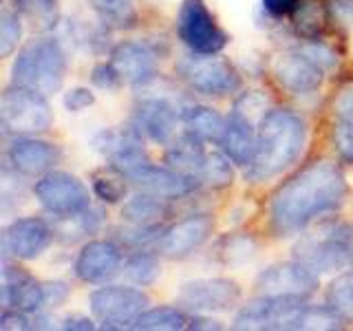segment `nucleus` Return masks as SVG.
<instances>
[{"label": "nucleus", "mask_w": 353, "mask_h": 331, "mask_svg": "<svg viewBox=\"0 0 353 331\" xmlns=\"http://www.w3.org/2000/svg\"><path fill=\"white\" fill-rule=\"evenodd\" d=\"M33 194L47 212L58 217H73L91 208V194L84 181L62 170L44 172L33 185Z\"/></svg>", "instance_id": "6e6552de"}, {"label": "nucleus", "mask_w": 353, "mask_h": 331, "mask_svg": "<svg viewBox=\"0 0 353 331\" xmlns=\"http://www.w3.org/2000/svg\"><path fill=\"white\" fill-rule=\"evenodd\" d=\"M205 148H203V139L196 137L194 132H183V135L172 141L168 150H165V166L179 170L183 174H201V166L205 159ZM201 179V177H199Z\"/></svg>", "instance_id": "b1692460"}, {"label": "nucleus", "mask_w": 353, "mask_h": 331, "mask_svg": "<svg viewBox=\"0 0 353 331\" xmlns=\"http://www.w3.org/2000/svg\"><path fill=\"white\" fill-rule=\"evenodd\" d=\"M20 38H22V25H20L18 11L5 9L3 14H0V55L9 58V55L18 49Z\"/></svg>", "instance_id": "473e14b6"}, {"label": "nucleus", "mask_w": 353, "mask_h": 331, "mask_svg": "<svg viewBox=\"0 0 353 331\" xmlns=\"http://www.w3.org/2000/svg\"><path fill=\"white\" fill-rule=\"evenodd\" d=\"M232 161L228 154L221 152H208L203 166H201V181L208 183L210 188H228L234 181V168H232Z\"/></svg>", "instance_id": "c756f323"}, {"label": "nucleus", "mask_w": 353, "mask_h": 331, "mask_svg": "<svg viewBox=\"0 0 353 331\" xmlns=\"http://www.w3.org/2000/svg\"><path fill=\"white\" fill-rule=\"evenodd\" d=\"M334 110L338 119H347L353 121V82H349L347 86H342L336 99H334Z\"/></svg>", "instance_id": "a19ab883"}, {"label": "nucleus", "mask_w": 353, "mask_h": 331, "mask_svg": "<svg viewBox=\"0 0 353 331\" xmlns=\"http://www.w3.org/2000/svg\"><path fill=\"white\" fill-rule=\"evenodd\" d=\"M31 320L27 316V312H22V309H14V307H7L3 316H0V329L5 331H25V329H31Z\"/></svg>", "instance_id": "ea45409f"}, {"label": "nucleus", "mask_w": 353, "mask_h": 331, "mask_svg": "<svg viewBox=\"0 0 353 331\" xmlns=\"http://www.w3.org/2000/svg\"><path fill=\"white\" fill-rule=\"evenodd\" d=\"M307 312V298L261 296L241 307L234 318V329H303Z\"/></svg>", "instance_id": "39448f33"}, {"label": "nucleus", "mask_w": 353, "mask_h": 331, "mask_svg": "<svg viewBox=\"0 0 353 331\" xmlns=\"http://www.w3.org/2000/svg\"><path fill=\"white\" fill-rule=\"evenodd\" d=\"M292 27L305 40H318L327 25V9L323 0H298L292 9Z\"/></svg>", "instance_id": "a878e982"}, {"label": "nucleus", "mask_w": 353, "mask_h": 331, "mask_svg": "<svg viewBox=\"0 0 353 331\" xmlns=\"http://www.w3.org/2000/svg\"><path fill=\"white\" fill-rule=\"evenodd\" d=\"M93 146L97 152H102L104 157L110 161V168L115 172L128 177L139 170L143 163H148V154L143 150V141H141V132L135 126H115V128H106L99 130Z\"/></svg>", "instance_id": "9b49d317"}, {"label": "nucleus", "mask_w": 353, "mask_h": 331, "mask_svg": "<svg viewBox=\"0 0 353 331\" xmlns=\"http://www.w3.org/2000/svg\"><path fill=\"white\" fill-rule=\"evenodd\" d=\"M73 270L82 283H106L121 270V250L113 241H88L77 254Z\"/></svg>", "instance_id": "f3484780"}, {"label": "nucleus", "mask_w": 353, "mask_h": 331, "mask_svg": "<svg viewBox=\"0 0 353 331\" xmlns=\"http://www.w3.org/2000/svg\"><path fill=\"white\" fill-rule=\"evenodd\" d=\"M165 212H168L165 199L152 194V192H146V190L128 199L124 208H121V217H124V221H128V223H132L135 228L137 225H157V221Z\"/></svg>", "instance_id": "bb28decb"}, {"label": "nucleus", "mask_w": 353, "mask_h": 331, "mask_svg": "<svg viewBox=\"0 0 353 331\" xmlns=\"http://www.w3.org/2000/svg\"><path fill=\"white\" fill-rule=\"evenodd\" d=\"M274 77L285 91L307 95L323 84V66L307 58L303 51H292L274 60Z\"/></svg>", "instance_id": "a211bd4d"}, {"label": "nucleus", "mask_w": 353, "mask_h": 331, "mask_svg": "<svg viewBox=\"0 0 353 331\" xmlns=\"http://www.w3.org/2000/svg\"><path fill=\"white\" fill-rule=\"evenodd\" d=\"M345 197L347 179L340 166L327 159L312 161L274 194L270 205L272 225L279 234H294L320 214L342 205Z\"/></svg>", "instance_id": "f257e3e1"}, {"label": "nucleus", "mask_w": 353, "mask_h": 331, "mask_svg": "<svg viewBox=\"0 0 353 331\" xmlns=\"http://www.w3.org/2000/svg\"><path fill=\"white\" fill-rule=\"evenodd\" d=\"M256 287L263 296H298L309 298L318 290L316 272L309 270L305 263H279L261 272Z\"/></svg>", "instance_id": "f8f14e48"}, {"label": "nucleus", "mask_w": 353, "mask_h": 331, "mask_svg": "<svg viewBox=\"0 0 353 331\" xmlns=\"http://www.w3.org/2000/svg\"><path fill=\"white\" fill-rule=\"evenodd\" d=\"M64 108L69 110V113H82L88 106L95 104V93L91 88H84V86H75L71 91L64 93Z\"/></svg>", "instance_id": "c9c22d12"}, {"label": "nucleus", "mask_w": 353, "mask_h": 331, "mask_svg": "<svg viewBox=\"0 0 353 331\" xmlns=\"http://www.w3.org/2000/svg\"><path fill=\"white\" fill-rule=\"evenodd\" d=\"M91 80L97 88H102V91H117V88L124 84L121 82L119 73L115 71V66L106 62V64H97L93 73H91Z\"/></svg>", "instance_id": "e433bc0d"}, {"label": "nucleus", "mask_w": 353, "mask_h": 331, "mask_svg": "<svg viewBox=\"0 0 353 331\" xmlns=\"http://www.w3.org/2000/svg\"><path fill=\"white\" fill-rule=\"evenodd\" d=\"M179 117L181 115L176 113V108L168 99L148 97L137 104L135 113H132V126L152 141L168 143L176 130V119Z\"/></svg>", "instance_id": "aec40b11"}, {"label": "nucleus", "mask_w": 353, "mask_h": 331, "mask_svg": "<svg viewBox=\"0 0 353 331\" xmlns=\"http://www.w3.org/2000/svg\"><path fill=\"white\" fill-rule=\"evenodd\" d=\"M212 217L210 214H192L174 225L163 230L159 239V252L168 259H183L188 254L199 250L212 234Z\"/></svg>", "instance_id": "dca6fc26"}, {"label": "nucleus", "mask_w": 353, "mask_h": 331, "mask_svg": "<svg viewBox=\"0 0 353 331\" xmlns=\"http://www.w3.org/2000/svg\"><path fill=\"white\" fill-rule=\"evenodd\" d=\"M16 5L31 16H49L55 9V0H16Z\"/></svg>", "instance_id": "c03bdc74"}, {"label": "nucleus", "mask_w": 353, "mask_h": 331, "mask_svg": "<svg viewBox=\"0 0 353 331\" xmlns=\"http://www.w3.org/2000/svg\"><path fill=\"white\" fill-rule=\"evenodd\" d=\"M66 53L55 38H33L18 51L11 66V82L44 95L60 91L66 77Z\"/></svg>", "instance_id": "7ed1b4c3"}, {"label": "nucleus", "mask_w": 353, "mask_h": 331, "mask_svg": "<svg viewBox=\"0 0 353 331\" xmlns=\"http://www.w3.org/2000/svg\"><path fill=\"white\" fill-rule=\"evenodd\" d=\"M128 181L139 185L141 190L152 192L165 199V201H170V199H181L194 192L201 179L194 174H183L179 170L170 168V166H154L148 161V163H143L139 170L132 172L128 177Z\"/></svg>", "instance_id": "2eb2a0df"}, {"label": "nucleus", "mask_w": 353, "mask_h": 331, "mask_svg": "<svg viewBox=\"0 0 353 331\" xmlns=\"http://www.w3.org/2000/svg\"><path fill=\"white\" fill-rule=\"evenodd\" d=\"M256 245H254L252 239H232L228 241L225 248V261L228 263H245L254 257Z\"/></svg>", "instance_id": "4c0bfd02"}, {"label": "nucleus", "mask_w": 353, "mask_h": 331, "mask_svg": "<svg viewBox=\"0 0 353 331\" xmlns=\"http://www.w3.org/2000/svg\"><path fill=\"white\" fill-rule=\"evenodd\" d=\"M88 5L108 27L126 29L137 22V11L132 7V0H88Z\"/></svg>", "instance_id": "c85d7f7f"}, {"label": "nucleus", "mask_w": 353, "mask_h": 331, "mask_svg": "<svg viewBox=\"0 0 353 331\" xmlns=\"http://www.w3.org/2000/svg\"><path fill=\"white\" fill-rule=\"evenodd\" d=\"M179 73L201 95H230L241 86V75L228 60L216 55H201L188 58L179 64Z\"/></svg>", "instance_id": "9d476101"}, {"label": "nucleus", "mask_w": 353, "mask_h": 331, "mask_svg": "<svg viewBox=\"0 0 353 331\" xmlns=\"http://www.w3.org/2000/svg\"><path fill=\"white\" fill-rule=\"evenodd\" d=\"M42 290H44V307H60L69 298V287L62 281L42 283Z\"/></svg>", "instance_id": "79ce46f5"}, {"label": "nucleus", "mask_w": 353, "mask_h": 331, "mask_svg": "<svg viewBox=\"0 0 353 331\" xmlns=\"http://www.w3.org/2000/svg\"><path fill=\"white\" fill-rule=\"evenodd\" d=\"M190 329H221V325L205 318H190Z\"/></svg>", "instance_id": "de8ad7c7"}, {"label": "nucleus", "mask_w": 353, "mask_h": 331, "mask_svg": "<svg viewBox=\"0 0 353 331\" xmlns=\"http://www.w3.org/2000/svg\"><path fill=\"white\" fill-rule=\"evenodd\" d=\"M296 261L305 263L314 272H336L353 263V245L349 232L340 225L320 228L316 234H307L294 248Z\"/></svg>", "instance_id": "423d86ee"}, {"label": "nucleus", "mask_w": 353, "mask_h": 331, "mask_svg": "<svg viewBox=\"0 0 353 331\" xmlns=\"http://www.w3.org/2000/svg\"><path fill=\"white\" fill-rule=\"evenodd\" d=\"M53 230L47 221L38 217H22L11 221L3 234L5 257H14L16 261H33L51 245Z\"/></svg>", "instance_id": "4468645a"}, {"label": "nucleus", "mask_w": 353, "mask_h": 331, "mask_svg": "<svg viewBox=\"0 0 353 331\" xmlns=\"http://www.w3.org/2000/svg\"><path fill=\"white\" fill-rule=\"evenodd\" d=\"M148 296L137 287L104 285L88 298L93 318L104 329H132L135 320L148 309Z\"/></svg>", "instance_id": "0eeeda50"}, {"label": "nucleus", "mask_w": 353, "mask_h": 331, "mask_svg": "<svg viewBox=\"0 0 353 331\" xmlns=\"http://www.w3.org/2000/svg\"><path fill=\"white\" fill-rule=\"evenodd\" d=\"M331 143L342 161L353 163V121L338 119L331 128Z\"/></svg>", "instance_id": "f704fd0d"}, {"label": "nucleus", "mask_w": 353, "mask_h": 331, "mask_svg": "<svg viewBox=\"0 0 353 331\" xmlns=\"http://www.w3.org/2000/svg\"><path fill=\"white\" fill-rule=\"evenodd\" d=\"M241 301L239 283L230 279H196L183 283L179 303L194 312H228Z\"/></svg>", "instance_id": "ddd939ff"}, {"label": "nucleus", "mask_w": 353, "mask_h": 331, "mask_svg": "<svg viewBox=\"0 0 353 331\" xmlns=\"http://www.w3.org/2000/svg\"><path fill=\"white\" fill-rule=\"evenodd\" d=\"M298 5V0H263V7L270 11L272 16H285L292 14V9Z\"/></svg>", "instance_id": "a18cd8bd"}, {"label": "nucleus", "mask_w": 353, "mask_h": 331, "mask_svg": "<svg viewBox=\"0 0 353 331\" xmlns=\"http://www.w3.org/2000/svg\"><path fill=\"white\" fill-rule=\"evenodd\" d=\"M303 53L320 66H334L338 62L336 53L331 49H327L325 44H318V40H314V44H307V47L303 49Z\"/></svg>", "instance_id": "37998d69"}, {"label": "nucleus", "mask_w": 353, "mask_h": 331, "mask_svg": "<svg viewBox=\"0 0 353 331\" xmlns=\"http://www.w3.org/2000/svg\"><path fill=\"white\" fill-rule=\"evenodd\" d=\"M176 31L185 47L201 55H214L228 44V33L216 25L214 16L201 0H188L181 7Z\"/></svg>", "instance_id": "1a4fd4ad"}, {"label": "nucleus", "mask_w": 353, "mask_h": 331, "mask_svg": "<svg viewBox=\"0 0 353 331\" xmlns=\"http://www.w3.org/2000/svg\"><path fill=\"white\" fill-rule=\"evenodd\" d=\"M327 303L345 320H353V270L342 272L336 281H331Z\"/></svg>", "instance_id": "2f4dec72"}, {"label": "nucleus", "mask_w": 353, "mask_h": 331, "mask_svg": "<svg viewBox=\"0 0 353 331\" xmlns=\"http://www.w3.org/2000/svg\"><path fill=\"white\" fill-rule=\"evenodd\" d=\"M342 3H345V5H351V7H353V0H342Z\"/></svg>", "instance_id": "09e8293b"}, {"label": "nucleus", "mask_w": 353, "mask_h": 331, "mask_svg": "<svg viewBox=\"0 0 353 331\" xmlns=\"http://www.w3.org/2000/svg\"><path fill=\"white\" fill-rule=\"evenodd\" d=\"M3 305L22 309V312H40L44 307V290L25 270L9 265L5 259L3 263Z\"/></svg>", "instance_id": "4be33fe9"}, {"label": "nucleus", "mask_w": 353, "mask_h": 331, "mask_svg": "<svg viewBox=\"0 0 353 331\" xmlns=\"http://www.w3.org/2000/svg\"><path fill=\"white\" fill-rule=\"evenodd\" d=\"M219 146L236 166H250L254 159V152H256V128H254V121L239 113H232L228 117L225 132L221 137Z\"/></svg>", "instance_id": "5701e85b"}, {"label": "nucleus", "mask_w": 353, "mask_h": 331, "mask_svg": "<svg viewBox=\"0 0 353 331\" xmlns=\"http://www.w3.org/2000/svg\"><path fill=\"white\" fill-rule=\"evenodd\" d=\"M115 172V170H113ZM126 177L124 174H95L93 177V192L99 201L104 203H117L126 194Z\"/></svg>", "instance_id": "72a5a7b5"}, {"label": "nucleus", "mask_w": 353, "mask_h": 331, "mask_svg": "<svg viewBox=\"0 0 353 331\" xmlns=\"http://www.w3.org/2000/svg\"><path fill=\"white\" fill-rule=\"evenodd\" d=\"M124 272L128 279L139 285V287H146V285H152L157 281V276L161 272L159 268V259L154 257L152 252H146V250H137L132 257L124 263Z\"/></svg>", "instance_id": "7c9ffc66"}, {"label": "nucleus", "mask_w": 353, "mask_h": 331, "mask_svg": "<svg viewBox=\"0 0 353 331\" xmlns=\"http://www.w3.org/2000/svg\"><path fill=\"white\" fill-rule=\"evenodd\" d=\"M307 126L301 115L287 108L268 110L256 128V152L248 166L250 181H265L281 174L301 157Z\"/></svg>", "instance_id": "f03ea898"}, {"label": "nucleus", "mask_w": 353, "mask_h": 331, "mask_svg": "<svg viewBox=\"0 0 353 331\" xmlns=\"http://www.w3.org/2000/svg\"><path fill=\"white\" fill-rule=\"evenodd\" d=\"M64 329H82V331H91L95 329V323L91 318H86V316H69L64 320Z\"/></svg>", "instance_id": "49530a36"}, {"label": "nucleus", "mask_w": 353, "mask_h": 331, "mask_svg": "<svg viewBox=\"0 0 353 331\" xmlns=\"http://www.w3.org/2000/svg\"><path fill=\"white\" fill-rule=\"evenodd\" d=\"M110 64L115 66L124 84H148L157 75V58L154 53L141 42L124 40L110 51Z\"/></svg>", "instance_id": "6ab92c4d"}, {"label": "nucleus", "mask_w": 353, "mask_h": 331, "mask_svg": "<svg viewBox=\"0 0 353 331\" xmlns=\"http://www.w3.org/2000/svg\"><path fill=\"white\" fill-rule=\"evenodd\" d=\"M53 121L47 97L29 86L14 84L3 93L0 102V124L7 135L31 137L49 130Z\"/></svg>", "instance_id": "20e7f679"}, {"label": "nucleus", "mask_w": 353, "mask_h": 331, "mask_svg": "<svg viewBox=\"0 0 353 331\" xmlns=\"http://www.w3.org/2000/svg\"><path fill=\"white\" fill-rule=\"evenodd\" d=\"M188 327H190V318L176 307L146 309L135 320V325H132V329H143V331H179Z\"/></svg>", "instance_id": "cd10ccee"}, {"label": "nucleus", "mask_w": 353, "mask_h": 331, "mask_svg": "<svg viewBox=\"0 0 353 331\" xmlns=\"http://www.w3.org/2000/svg\"><path fill=\"white\" fill-rule=\"evenodd\" d=\"M234 113L248 117V119H252L254 113L265 115L268 113V110H265V97L259 95L256 91H250L245 95H241V99H236V104H234Z\"/></svg>", "instance_id": "58836bf2"}, {"label": "nucleus", "mask_w": 353, "mask_h": 331, "mask_svg": "<svg viewBox=\"0 0 353 331\" xmlns=\"http://www.w3.org/2000/svg\"><path fill=\"white\" fill-rule=\"evenodd\" d=\"M181 121L185 124L188 132H194L196 137L208 139V141H221L225 132L228 119L221 117L219 110L210 108V106H188L181 110Z\"/></svg>", "instance_id": "393cba45"}, {"label": "nucleus", "mask_w": 353, "mask_h": 331, "mask_svg": "<svg viewBox=\"0 0 353 331\" xmlns=\"http://www.w3.org/2000/svg\"><path fill=\"white\" fill-rule=\"evenodd\" d=\"M62 150L51 141L36 139V137H18L11 141L7 150V159L11 168L22 174H40L49 172L55 163L60 161Z\"/></svg>", "instance_id": "412c9836"}]
</instances>
